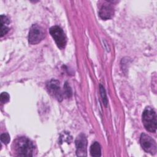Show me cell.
<instances>
[{"instance_id":"obj_2","label":"cell","mask_w":157,"mask_h":157,"mask_svg":"<svg viewBox=\"0 0 157 157\" xmlns=\"http://www.w3.org/2000/svg\"><path fill=\"white\" fill-rule=\"evenodd\" d=\"M142 122L145 128L149 132H155L156 130V114L153 108L147 107L142 113Z\"/></svg>"},{"instance_id":"obj_14","label":"cell","mask_w":157,"mask_h":157,"mask_svg":"<svg viewBox=\"0 0 157 157\" xmlns=\"http://www.w3.org/2000/svg\"><path fill=\"white\" fill-rule=\"evenodd\" d=\"M64 94L67 98H70L72 96V90L67 82H66V83L64 85Z\"/></svg>"},{"instance_id":"obj_6","label":"cell","mask_w":157,"mask_h":157,"mask_svg":"<svg viewBox=\"0 0 157 157\" xmlns=\"http://www.w3.org/2000/svg\"><path fill=\"white\" fill-rule=\"evenodd\" d=\"M47 88L48 93L57 100L61 101L63 99L62 91L60 89L59 82L56 80H51L47 84Z\"/></svg>"},{"instance_id":"obj_12","label":"cell","mask_w":157,"mask_h":157,"mask_svg":"<svg viewBox=\"0 0 157 157\" xmlns=\"http://www.w3.org/2000/svg\"><path fill=\"white\" fill-rule=\"evenodd\" d=\"M0 138H1V140L2 143H4V144H8L10 142V136L9 135L8 133H2L1 134V136H0Z\"/></svg>"},{"instance_id":"obj_3","label":"cell","mask_w":157,"mask_h":157,"mask_svg":"<svg viewBox=\"0 0 157 157\" xmlns=\"http://www.w3.org/2000/svg\"><path fill=\"white\" fill-rule=\"evenodd\" d=\"M45 36V30L40 26L34 24L31 27L29 32L28 42L31 45H35L42 40Z\"/></svg>"},{"instance_id":"obj_13","label":"cell","mask_w":157,"mask_h":157,"mask_svg":"<svg viewBox=\"0 0 157 157\" xmlns=\"http://www.w3.org/2000/svg\"><path fill=\"white\" fill-rule=\"evenodd\" d=\"M9 99H10V96L7 93L3 92L1 94L0 100H1V103H3V104L7 103V102H9Z\"/></svg>"},{"instance_id":"obj_11","label":"cell","mask_w":157,"mask_h":157,"mask_svg":"<svg viewBox=\"0 0 157 157\" xmlns=\"http://www.w3.org/2000/svg\"><path fill=\"white\" fill-rule=\"evenodd\" d=\"M99 90H100V93H101V97H102V101H103V103L104 104V105L106 106L107 104V102H108V101H107V96H106V93H105V89L104 88L103 86H102L101 85H99Z\"/></svg>"},{"instance_id":"obj_10","label":"cell","mask_w":157,"mask_h":157,"mask_svg":"<svg viewBox=\"0 0 157 157\" xmlns=\"http://www.w3.org/2000/svg\"><path fill=\"white\" fill-rule=\"evenodd\" d=\"M90 154L92 156H101V146L98 142H94L90 147Z\"/></svg>"},{"instance_id":"obj_7","label":"cell","mask_w":157,"mask_h":157,"mask_svg":"<svg viewBox=\"0 0 157 157\" xmlns=\"http://www.w3.org/2000/svg\"><path fill=\"white\" fill-rule=\"evenodd\" d=\"M86 145L87 140L85 136L83 134H80L77 136L75 140L76 153L77 156H86Z\"/></svg>"},{"instance_id":"obj_9","label":"cell","mask_w":157,"mask_h":157,"mask_svg":"<svg viewBox=\"0 0 157 157\" xmlns=\"http://www.w3.org/2000/svg\"><path fill=\"white\" fill-rule=\"evenodd\" d=\"M10 24V21L7 16L1 15V37H3L9 31L8 25Z\"/></svg>"},{"instance_id":"obj_1","label":"cell","mask_w":157,"mask_h":157,"mask_svg":"<svg viewBox=\"0 0 157 157\" xmlns=\"http://www.w3.org/2000/svg\"><path fill=\"white\" fill-rule=\"evenodd\" d=\"M12 148L17 156H33L35 146L33 142L27 137H20L13 141Z\"/></svg>"},{"instance_id":"obj_5","label":"cell","mask_w":157,"mask_h":157,"mask_svg":"<svg viewBox=\"0 0 157 157\" xmlns=\"http://www.w3.org/2000/svg\"><path fill=\"white\" fill-rule=\"evenodd\" d=\"M140 143L141 147L147 153L154 155L157 151V145L156 142L148 134L142 133L140 137Z\"/></svg>"},{"instance_id":"obj_8","label":"cell","mask_w":157,"mask_h":157,"mask_svg":"<svg viewBox=\"0 0 157 157\" xmlns=\"http://www.w3.org/2000/svg\"><path fill=\"white\" fill-rule=\"evenodd\" d=\"M114 14L113 7L112 4H104L99 9V15L102 20H108L111 18Z\"/></svg>"},{"instance_id":"obj_4","label":"cell","mask_w":157,"mask_h":157,"mask_svg":"<svg viewBox=\"0 0 157 157\" xmlns=\"http://www.w3.org/2000/svg\"><path fill=\"white\" fill-rule=\"evenodd\" d=\"M50 33L57 46L60 48H64L66 45L67 40L63 30L58 26H53L50 28Z\"/></svg>"}]
</instances>
